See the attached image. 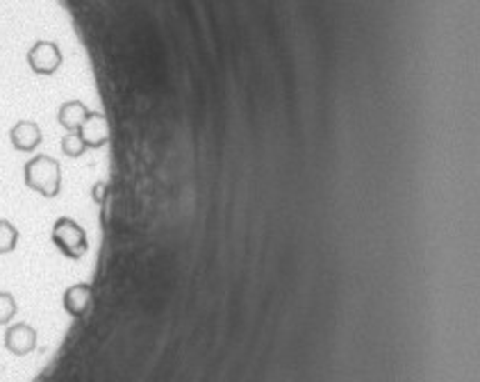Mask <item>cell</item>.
<instances>
[{"instance_id": "obj_1", "label": "cell", "mask_w": 480, "mask_h": 382, "mask_svg": "<svg viewBox=\"0 0 480 382\" xmlns=\"http://www.w3.org/2000/svg\"><path fill=\"white\" fill-rule=\"evenodd\" d=\"M51 244L66 259H83L89 250V235L83 223L75 221L74 216H60L53 226Z\"/></svg>"}, {"instance_id": "obj_2", "label": "cell", "mask_w": 480, "mask_h": 382, "mask_svg": "<svg viewBox=\"0 0 480 382\" xmlns=\"http://www.w3.org/2000/svg\"><path fill=\"white\" fill-rule=\"evenodd\" d=\"M3 344H5V348L10 350L12 355H16V357H25V355H30L37 348L39 335L30 323L19 321L7 327Z\"/></svg>"}, {"instance_id": "obj_3", "label": "cell", "mask_w": 480, "mask_h": 382, "mask_svg": "<svg viewBox=\"0 0 480 382\" xmlns=\"http://www.w3.org/2000/svg\"><path fill=\"white\" fill-rule=\"evenodd\" d=\"M28 62L35 73L51 75V73H55L57 68H60L62 53L55 44H51V41H39V44H35L33 50L28 53Z\"/></svg>"}, {"instance_id": "obj_4", "label": "cell", "mask_w": 480, "mask_h": 382, "mask_svg": "<svg viewBox=\"0 0 480 382\" xmlns=\"http://www.w3.org/2000/svg\"><path fill=\"white\" fill-rule=\"evenodd\" d=\"M94 300V286L89 282H75L62 296V305L65 312L74 318H83L89 312Z\"/></svg>"}, {"instance_id": "obj_5", "label": "cell", "mask_w": 480, "mask_h": 382, "mask_svg": "<svg viewBox=\"0 0 480 382\" xmlns=\"http://www.w3.org/2000/svg\"><path fill=\"white\" fill-rule=\"evenodd\" d=\"M10 141L16 153H35L42 146L44 132L35 121H19L10 130Z\"/></svg>"}, {"instance_id": "obj_6", "label": "cell", "mask_w": 480, "mask_h": 382, "mask_svg": "<svg viewBox=\"0 0 480 382\" xmlns=\"http://www.w3.org/2000/svg\"><path fill=\"white\" fill-rule=\"evenodd\" d=\"M21 232L10 218H0V255H10L15 253L16 246H19Z\"/></svg>"}, {"instance_id": "obj_7", "label": "cell", "mask_w": 480, "mask_h": 382, "mask_svg": "<svg viewBox=\"0 0 480 382\" xmlns=\"http://www.w3.org/2000/svg\"><path fill=\"white\" fill-rule=\"evenodd\" d=\"M16 312H19V305H16L15 296L10 291H0V326H10Z\"/></svg>"}]
</instances>
